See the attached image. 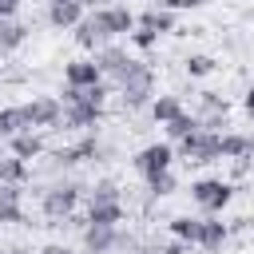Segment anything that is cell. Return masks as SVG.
<instances>
[{
  "instance_id": "6da1fadb",
  "label": "cell",
  "mask_w": 254,
  "mask_h": 254,
  "mask_svg": "<svg viewBox=\"0 0 254 254\" xmlns=\"http://www.w3.org/2000/svg\"><path fill=\"white\" fill-rule=\"evenodd\" d=\"M115 87H119V95H123V103H127L131 111H135V107H147L151 95H155V71H151L147 64L131 60V67L115 79Z\"/></svg>"
},
{
  "instance_id": "7a4b0ae2",
  "label": "cell",
  "mask_w": 254,
  "mask_h": 254,
  "mask_svg": "<svg viewBox=\"0 0 254 254\" xmlns=\"http://www.w3.org/2000/svg\"><path fill=\"white\" fill-rule=\"evenodd\" d=\"M179 159H187V163H194V167L222 159V135H218V131L198 127L194 135H187V139L179 143Z\"/></svg>"
},
{
  "instance_id": "3957f363",
  "label": "cell",
  "mask_w": 254,
  "mask_h": 254,
  "mask_svg": "<svg viewBox=\"0 0 254 254\" xmlns=\"http://www.w3.org/2000/svg\"><path fill=\"white\" fill-rule=\"evenodd\" d=\"M60 103H64V127L87 131V127H95V123L103 119V107L87 103L79 87H64V99H60Z\"/></svg>"
},
{
  "instance_id": "277c9868",
  "label": "cell",
  "mask_w": 254,
  "mask_h": 254,
  "mask_svg": "<svg viewBox=\"0 0 254 254\" xmlns=\"http://www.w3.org/2000/svg\"><path fill=\"white\" fill-rule=\"evenodd\" d=\"M190 198H194L206 214H218V210L234 198V187L222 183V179H198V183H190Z\"/></svg>"
},
{
  "instance_id": "5b68a950",
  "label": "cell",
  "mask_w": 254,
  "mask_h": 254,
  "mask_svg": "<svg viewBox=\"0 0 254 254\" xmlns=\"http://www.w3.org/2000/svg\"><path fill=\"white\" fill-rule=\"evenodd\" d=\"M75 202H79V187H75V183H56V187H48L44 198H40V206H44V214H48L52 222L71 218Z\"/></svg>"
},
{
  "instance_id": "8992f818",
  "label": "cell",
  "mask_w": 254,
  "mask_h": 254,
  "mask_svg": "<svg viewBox=\"0 0 254 254\" xmlns=\"http://www.w3.org/2000/svg\"><path fill=\"white\" fill-rule=\"evenodd\" d=\"M131 163H135V171H139L143 179H155V175L171 171V163H175V147H171V143H147Z\"/></svg>"
},
{
  "instance_id": "52a82bcc",
  "label": "cell",
  "mask_w": 254,
  "mask_h": 254,
  "mask_svg": "<svg viewBox=\"0 0 254 254\" xmlns=\"http://www.w3.org/2000/svg\"><path fill=\"white\" fill-rule=\"evenodd\" d=\"M24 111H28V123H32V131L60 127V123H64V103H60L56 95H36L32 103H24Z\"/></svg>"
},
{
  "instance_id": "ba28073f",
  "label": "cell",
  "mask_w": 254,
  "mask_h": 254,
  "mask_svg": "<svg viewBox=\"0 0 254 254\" xmlns=\"http://www.w3.org/2000/svg\"><path fill=\"white\" fill-rule=\"evenodd\" d=\"M91 16L99 20V28H103L107 36H131L135 24H139V16H135L127 4H111V8H99V12H91Z\"/></svg>"
},
{
  "instance_id": "9c48e42d",
  "label": "cell",
  "mask_w": 254,
  "mask_h": 254,
  "mask_svg": "<svg viewBox=\"0 0 254 254\" xmlns=\"http://www.w3.org/2000/svg\"><path fill=\"white\" fill-rule=\"evenodd\" d=\"M64 83L67 87H95V83H103V71H99L95 60H67L64 64Z\"/></svg>"
},
{
  "instance_id": "30bf717a",
  "label": "cell",
  "mask_w": 254,
  "mask_h": 254,
  "mask_svg": "<svg viewBox=\"0 0 254 254\" xmlns=\"http://www.w3.org/2000/svg\"><path fill=\"white\" fill-rule=\"evenodd\" d=\"M115 246H119V230L115 226H95V222L83 226V250L87 254H111Z\"/></svg>"
},
{
  "instance_id": "8fae6325",
  "label": "cell",
  "mask_w": 254,
  "mask_h": 254,
  "mask_svg": "<svg viewBox=\"0 0 254 254\" xmlns=\"http://www.w3.org/2000/svg\"><path fill=\"white\" fill-rule=\"evenodd\" d=\"M95 64H99V71H103V79H119L127 67H131V56L123 52V48H115V44H107V48H99L95 52Z\"/></svg>"
},
{
  "instance_id": "7c38bea8",
  "label": "cell",
  "mask_w": 254,
  "mask_h": 254,
  "mask_svg": "<svg viewBox=\"0 0 254 254\" xmlns=\"http://www.w3.org/2000/svg\"><path fill=\"white\" fill-rule=\"evenodd\" d=\"M79 20H83L79 0H52L48 4V24L52 28H79Z\"/></svg>"
},
{
  "instance_id": "4fadbf2b",
  "label": "cell",
  "mask_w": 254,
  "mask_h": 254,
  "mask_svg": "<svg viewBox=\"0 0 254 254\" xmlns=\"http://www.w3.org/2000/svg\"><path fill=\"white\" fill-rule=\"evenodd\" d=\"M107 40H111V36L99 28L95 16H83V20H79V28H75V44H79L83 52H99V48H107Z\"/></svg>"
},
{
  "instance_id": "5bb4252c",
  "label": "cell",
  "mask_w": 254,
  "mask_h": 254,
  "mask_svg": "<svg viewBox=\"0 0 254 254\" xmlns=\"http://www.w3.org/2000/svg\"><path fill=\"white\" fill-rule=\"evenodd\" d=\"M24 210H20V187L0 183V226H20Z\"/></svg>"
},
{
  "instance_id": "9a60e30c",
  "label": "cell",
  "mask_w": 254,
  "mask_h": 254,
  "mask_svg": "<svg viewBox=\"0 0 254 254\" xmlns=\"http://www.w3.org/2000/svg\"><path fill=\"white\" fill-rule=\"evenodd\" d=\"M24 131H32L28 111L24 107H0V139H16Z\"/></svg>"
},
{
  "instance_id": "2e32d148",
  "label": "cell",
  "mask_w": 254,
  "mask_h": 254,
  "mask_svg": "<svg viewBox=\"0 0 254 254\" xmlns=\"http://www.w3.org/2000/svg\"><path fill=\"white\" fill-rule=\"evenodd\" d=\"M87 222H95V226H119L123 222V202H87Z\"/></svg>"
},
{
  "instance_id": "e0dca14e",
  "label": "cell",
  "mask_w": 254,
  "mask_h": 254,
  "mask_svg": "<svg viewBox=\"0 0 254 254\" xmlns=\"http://www.w3.org/2000/svg\"><path fill=\"white\" fill-rule=\"evenodd\" d=\"M226 222H218V218H202V234H198V250H206V254H214V250H222V242H226Z\"/></svg>"
},
{
  "instance_id": "ac0fdd59",
  "label": "cell",
  "mask_w": 254,
  "mask_h": 254,
  "mask_svg": "<svg viewBox=\"0 0 254 254\" xmlns=\"http://www.w3.org/2000/svg\"><path fill=\"white\" fill-rule=\"evenodd\" d=\"M139 28H151L155 36L179 32V28H175V12H167V8H147V12L139 16Z\"/></svg>"
},
{
  "instance_id": "d6986e66",
  "label": "cell",
  "mask_w": 254,
  "mask_h": 254,
  "mask_svg": "<svg viewBox=\"0 0 254 254\" xmlns=\"http://www.w3.org/2000/svg\"><path fill=\"white\" fill-rule=\"evenodd\" d=\"M95 155H99V143L95 139H83L75 147H60L56 151V163L60 167H71V163H83V159H95Z\"/></svg>"
},
{
  "instance_id": "ffe728a7",
  "label": "cell",
  "mask_w": 254,
  "mask_h": 254,
  "mask_svg": "<svg viewBox=\"0 0 254 254\" xmlns=\"http://www.w3.org/2000/svg\"><path fill=\"white\" fill-rule=\"evenodd\" d=\"M171 234L187 246H198V234H202V218H190V214H179L171 218Z\"/></svg>"
},
{
  "instance_id": "44dd1931",
  "label": "cell",
  "mask_w": 254,
  "mask_h": 254,
  "mask_svg": "<svg viewBox=\"0 0 254 254\" xmlns=\"http://www.w3.org/2000/svg\"><path fill=\"white\" fill-rule=\"evenodd\" d=\"M151 115H155V123L167 127L175 115H183V99H179V95H155V99H151Z\"/></svg>"
},
{
  "instance_id": "7402d4cb",
  "label": "cell",
  "mask_w": 254,
  "mask_h": 254,
  "mask_svg": "<svg viewBox=\"0 0 254 254\" xmlns=\"http://www.w3.org/2000/svg\"><path fill=\"white\" fill-rule=\"evenodd\" d=\"M8 143H12V155L24 159V163L36 159V155H44V139H40L36 131H24V135H16V139H8Z\"/></svg>"
},
{
  "instance_id": "603a6c76",
  "label": "cell",
  "mask_w": 254,
  "mask_h": 254,
  "mask_svg": "<svg viewBox=\"0 0 254 254\" xmlns=\"http://www.w3.org/2000/svg\"><path fill=\"white\" fill-rule=\"evenodd\" d=\"M28 40V24L20 20H0V52H16Z\"/></svg>"
},
{
  "instance_id": "cb8c5ba5",
  "label": "cell",
  "mask_w": 254,
  "mask_h": 254,
  "mask_svg": "<svg viewBox=\"0 0 254 254\" xmlns=\"http://www.w3.org/2000/svg\"><path fill=\"white\" fill-rule=\"evenodd\" d=\"M198 127H202V123H198L194 115H187V111H183V115H175V119L167 123V139H171V143H183V139H187V135H194Z\"/></svg>"
},
{
  "instance_id": "d4e9b609",
  "label": "cell",
  "mask_w": 254,
  "mask_h": 254,
  "mask_svg": "<svg viewBox=\"0 0 254 254\" xmlns=\"http://www.w3.org/2000/svg\"><path fill=\"white\" fill-rule=\"evenodd\" d=\"M246 155H254L250 135H222V159H246Z\"/></svg>"
},
{
  "instance_id": "484cf974",
  "label": "cell",
  "mask_w": 254,
  "mask_h": 254,
  "mask_svg": "<svg viewBox=\"0 0 254 254\" xmlns=\"http://www.w3.org/2000/svg\"><path fill=\"white\" fill-rule=\"evenodd\" d=\"M24 179H28V163H24V159H16V155H4V159H0V183L20 187Z\"/></svg>"
},
{
  "instance_id": "4316f807",
  "label": "cell",
  "mask_w": 254,
  "mask_h": 254,
  "mask_svg": "<svg viewBox=\"0 0 254 254\" xmlns=\"http://www.w3.org/2000/svg\"><path fill=\"white\" fill-rule=\"evenodd\" d=\"M175 175L171 171H163V175H155V179H147V190H151V198H163V194H175Z\"/></svg>"
},
{
  "instance_id": "83f0119b",
  "label": "cell",
  "mask_w": 254,
  "mask_h": 254,
  "mask_svg": "<svg viewBox=\"0 0 254 254\" xmlns=\"http://www.w3.org/2000/svg\"><path fill=\"white\" fill-rule=\"evenodd\" d=\"M91 202H123V198H119V187H115L111 179H103V183H95Z\"/></svg>"
},
{
  "instance_id": "f1b7e54d",
  "label": "cell",
  "mask_w": 254,
  "mask_h": 254,
  "mask_svg": "<svg viewBox=\"0 0 254 254\" xmlns=\"http://www.w3.org/2000/svg\"><path fill=\"white\" fill-rule=\"evenodd\" d=\"M218 64L210 56H187V75H210Z\"/></svg>"
},
{
  "instance_id": "f546056e",
  "label": "cell",
  "mask_w": 254,
  "mask_h": 254,
  "mask_svg": "<svg viewBox=\"0 0 254 254\" xmlns=\"http://www.w3.org/2000/svg\"><path fill=\"white\" fill-rule=\"evenodd\" d=\"M127 40H131V44H135L139 52H147V48H155V44H159V36H155L151 28H139V24H135V32H131Z\"/></svg>"
},
{
  "instance_id": "4dcf8cb0",
  "label": "cell",
  "mask_w": 254,
  "mask_h": 254,
  "mask_svg": "<svg viewBox=\"0 0 254 254\" xmlns=\"http://www.w3.org/2000/svg\"><path fill=\"white\" fill-rule=\"evenodd\" d=\"M206 0H159V8H167V12H187V8H202Z\"/></svg>"
},
{
  "instance_id": "1f68e13d",
  "label": "cell",
  "mask_w": 254,
  "mask_h": 254,
  "mask_svg": "<svg viewBox=\"0 0 254 254\" xmlns=\"http://www.w3.org/2000/svg\"><path fill=\"white\" fill-rule=\"evenodd\" d=\"M16 8H20V0H0V20H12Z\"/></svg>"
},
{
  "instance_id": "d6a6232c",
  "label": "cell",
  "mask_w": 254,
  "mask_h": 254,
  "mask_svg": "<svg viewBox=\"0 0 254 254\" xmlns=\"http://www.w3.org/2000/svg\"><path fill=\"white\" fill-rule=\"evenodd\" d=\"M79 4H83V8H91V12H99V8H111L115 0H79Z\"/></svg>"
},
{
  "instance_id": "836d02e7",
  "label": "cell",
  "mask_w": 254,
  "mask_h": 254,
  "mask_svg": "<svg viewBox=\"0 0 254 254\" xmlns=\"http://www.w3.org/2000/svg\"><path fill=\"white\" fill-rule=\"evenodd\" d=\"M40 254H71V250H67V246H60V242H52V246H44Z\"/></svg>"
},
{
  "instance_id": "e575fe53",
  "label": "cell",
  "mask_w": 254,
  "mask_h": 254,
  "mask_svg": "<svg viewBox=\"0 0 254 254\" xmlns=\"http://www.w3.org/2000/svg\"><path fill=\"white\" fill-rule=\"evenodd\" d=\"M242 107H246V115H250V119H254V87H250V91H246V99H242Z\"/></svg>"
},
{
  "instance_id": "d590c367",
  "label": "cell",
  "mask_w": 254,
  "mask_h": 254,
  "mask_svg": "<svg viewBox=\"0 0 254 254\" xmlns=\"http://www.w3.org/2000/svg\"><path fill=\"white\" fill-rule=\"evenodd\" d=\"M135 254H167V250H163V246H139Z\"/></svg>"
}]
</instances>
